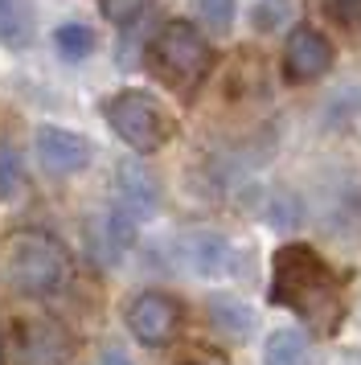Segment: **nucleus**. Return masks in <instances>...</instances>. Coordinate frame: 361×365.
Here are the masks:
<instances>
[{
    "label": "nucleus",
    "instance_id": "nucleus-15",
    "mask_svg": "<svg viewBox=\"0 0 361 365\" xmlns=\"http://www.w3.org/2000/svg\"><path fill=\"white\" fill-rule=\"evenodd\" d=\"M263 361L267 365H308V341L295 329H275L263 345Z\"/></svg>",
    "mask_w": 361,
    "mask_h": 365
},
{
    "label": "nucleus",
    "instance_id": "nucleus-9",
    "mask_svg": "<svg viewBox=\"0 0 361 365\" xmlns=\"http://www.w3.org/2000/svg\"><path fill=\"white\" fill-rule=\"evenodd\" d=\"M91 156L95 152L86 144V135H78V132H66V128H41L37 132V160H41V168L58 173V177L82 173L91 165Z\"/></svg>",
    "mask_w": 361,
    "mask_h": 365
},
{
    "label": "nucleus",
    "instance_id": "nucleus-16",
    "mask_svg": "<svg viewBox=\"0 0 361 365\" xmlns=\"http://www.w3.org/2000/svg\"><path fill=\"white\" fill-rule=\"evenodd\" d=\"M54 46H58V53H62L66 62H82L86 53L95 50V34L86 25H78V21H70V25H62L54 34Z\"/></svg>",
    "mask_w": 361,
    "mask_h": 365
},
{
    "label": "nucleus",
    "instance_id": "nucleus-8",
    "mask_svg": "<svg viewBox=\"0 0 361 365\" xmlns=\"http://www.w3.org/2000/svg\"><path fill=\"white\" fill-rule=\"evenodd\" d=\"M131 238H136V222H131L119 205L111 210H98L91 222H86V250L98 267H115L123 255H128Z\"/></svg>",
    "mask_w": 361,
    "mask_h": 365
},
{
    "label": "nucleus",
    "instance_id": "nucleus-13",
    "mask_svg": "<svg viewBox=\"0 0 361 365\" xmlns=\"http://www.w3.org/2000/svg\"><path fill=\"white\" fill-rule=\"evenodd\" d=\"M325 17V25L349 46H361V0H308Z\"/></svg>",
    "mask_w": 361,
    "mask_h": 365
},
{
    "label": "nucleus",
    "instance_id": "nucleus-18",
    "mask_svg": "<svg viewBox=\"0 0 361 365\" xmlns=\"http://www.w3.org/2000/svg\"><path fill=\"white\" fill-rule=\"evenodd\" d=\"M25 189V168L13 144H0V201H13Z\"/></svg>",
    "mask_w": 361,
    "mask_h": 365
},
{
    "label": "nucleus",
    "instance_id": "nucleus-6",
    "mask_svg": "<svg viewBox=\"0 0 361 365\" xmlns=\"http://www.w3.org/2000/svg\"><path fill=\"white\" fill-rule=\"evenodd\" d=\"M180 316H185L180 312V299H173L168 292H140V296H131L123 320H128V332L140 345L161 349L177 336Z\"/></svg>",
    "mask_w": 361,
    "mask_h": 365
},
{
    "label": "nucleus",
    "instance_id": "nucleus-1",
    "mask_svg": "<svg viewBox=\"0 0 361 365\" xmlns=\"http://www.w3.org/2000/svg\"><path fill=\"white\" fill-rule=\"evenodd\" d=\"M271 304L304 320L312 336H337L345 324V287L332 267L304 242H283L271 259Z\"/></svg>",
    "mask_w": 361,
    "mask_h": 365
},
{
    "label": "nucleus",
    "instance_id": "nucleus-17",
    "mask_svg": "<svg viewBox=\"0 0 361 365\" xmlns=\"http://www.w3.org/2000/svg\"><path fill=\"white\" fill-rule=\"evenodd\" d=\"M193 9L213 37L230 34V25H234V0H193Z\"/></svg>",
    "mask_w": 361,
    "mask_h": 365
},
{
    "label": "nucleus",
    "instance_id": "nucleus-19",
    "mask_svg": "<svg viewBox=\"0 0 361 365\" xmlns=\"http://www.w3.org/2000/svg\"><path fill=\"white\" fill-rule=\"evenodd\" d=\"M98 13L107 21H115V25H128V21H136L140 13H144V0H95Z\"/></svg>",
    "mask_w": 361,
    "mask_h": 365
},
{
    "label": "nucleus",
    "instance_id": "nucleus-22",
    "mask_svg": "<svg viewBox=\"0 0 361 365\" xmlns=\"http://www.w3.org/2000/svg\"><path fill=\"white\" fill-rule=\"evenodd\" d=\"M185 365H226L222 357H193V361H185Z\"/></svg>",
    "mask_w": 361,
    "mask_h": 365
},
{
    "label": "nucleus",
    "instance_id": "nucleus-11",
    "mask_svg": "<svg viewBox=\"0 0 361 365\" xmlns=\"http://www.w3.org/2000/svg\"><path fill=\"white\" fill-rule=\"evenodd\" d=\"M115 185H119V197H123V214L128 217H152L156 214V201H161V189L148 177V168L140 165H119L115 173Z\"/></svg>",
    "mask_w": 361,
    "mask_h": 365
},
{
    "label": "nucleus",
    "instance_id": "nucleus-20",
    "mask_svg": "<svg viewBox=\"0 0 361 365\" xmlns=\"http://www.w3.org/2000/svg\"><path fill=\"white\" fill-rule=\"evenodd\" d=\"M283 13H288V0H267L259 13H255V25H259V29H267V25H279V21H283Z\"/></svg>",
    "mask_w": 361,
    "mask_h": 365
},
{
    "label": "nucleus",
    "instance_id": "nucleus-5",
    "mask_svg": "<svg viewBox=\"0 0 361 365\" xmlns=\"http://www.w3.org/2000/svg\"><path fill=\"white\" fill-rule=\"evenodd\" d=\"M103 119L111 123V132L136 152H156L173 135V119L164 115V107L144 91H119L103 103Z\"/></svg>",
    "mask_w": 361,
    "mask_h": 365
},
{
    "label": "nucleus",
    "instance_id": "nucleus-2",
    "mask_svg": "<svg viewBox=\"0 0 361 365\" xmlns=\"http://www.w3.org/2000/svg\"><path fill=\"white\" fill-rule=\"evenodd\" d=\"M0 275L16 296H54L66 279H70V250L54 238L49 230H13L4 242V259H0Z\"/></svg>",
    "mask_w": 361,
    "mask_h": 365
},
{
    "label": "nucleus",
    "instance_id": "nucleus-4",
    "mask_svg": "<svg viewBox=\"0 0 361 365\" xmlns=\"http://www.w3.org/2000/svg\"><path fill=\"white\" fill-rule=\"evenodd\" d=\"M148 70L177 95H193L210 74V46L189 21H168L148 46Z\"/></svg>",
    "mask_w": 361,
    "mask_h": 365
},
{
    "label": "nucleus",
    "instance_id": "nucleus-7",
    "mask_svg": "<svg viewBox=\"0 0 361 365\" xmlns=\"http://www.w3.org/2000/svg\"><path fill=\"white\" fill-rule=\"evenodd\" d=\"M328 66H332L328 37L308 29V25L292 29L288 46H283V74H288V83H316V78L328 74Z\"/></svg>",
    "mask_w": 361,
    "mask_h": 365
},
{
    "label": "nucleus",
    "instance_id": "nucleus-12",
    "mask_svg": "<svg viewBox=\"0 0 361 365\" xmlns=\"http://www.w3.org/2000/svg\"><path fill=\"white\" fill-rule=\"evenodd\" d=\"M210 320H213V329L222 332V336H230V341H246L250 329H255V312L234 296H213L210 299Z\"/></svg>",
    "mask_w": 361,
    "mask_h": 365
},
{
    "label": "nucleus",
    "instance_id": "nucleus-14",
    "mask_svg": "<svg viewBox=\"0 0 361 365\" xmlns=\"http://www.w3.org/2000/svg\"><path fill=\"white\" fill-rule=\"evenodd\" d=\"M33 13L25 0H0V46L9 50H25L33 41Z\"/></svg>",
    "mask_w": 361,
    "mask_h": 365
},
{
    "label": "nucleus",
    "instance_id": "nucleus-10",
    "mask_svg": "<svg viewBox=\"0 0 361 365\" xmlns=\"http://www.w3.org/2000/svg\"><path fill=\"white\" fill-rule=\"evenodd\" d=\"M180 259L193 267L197 275H222L234 259V247L213 230H193L180 238Z\"/></svg>",
    "mask_w": 361,
    "mask_h": 365
},
{
    "label": "nucleus",
    "instance_id": "nucleus-21",
    "mask_svg": "<svg viewBox=\"0 0 361 365\" xmlns=\"http://www.w3.org/2000/svg\"><path fill=\"white\" fill-rule=\"evenodd\" d=\"M98 365H131V361H128V353H123V349H107Z\"/></svg>",
    "mask_w": 361,
    "mask_h": 365
},
{
    "label": "nucleus",
    "instance_id": "nucleus-3",
    "mask_svg": "<svg viewBox=\"0 0 361 365\" xmlns=\"http://www.w3.org/2000/svg\"><path fill=\"white\" fill-rule=\"evenodd\" d=\"M0 353L9 365H66L70 361V332L58 316H49L37 304H13V308H4Z\"/></svg>",
    "mask_w": 361,
    "mask_h": 365
}]
</instances>
